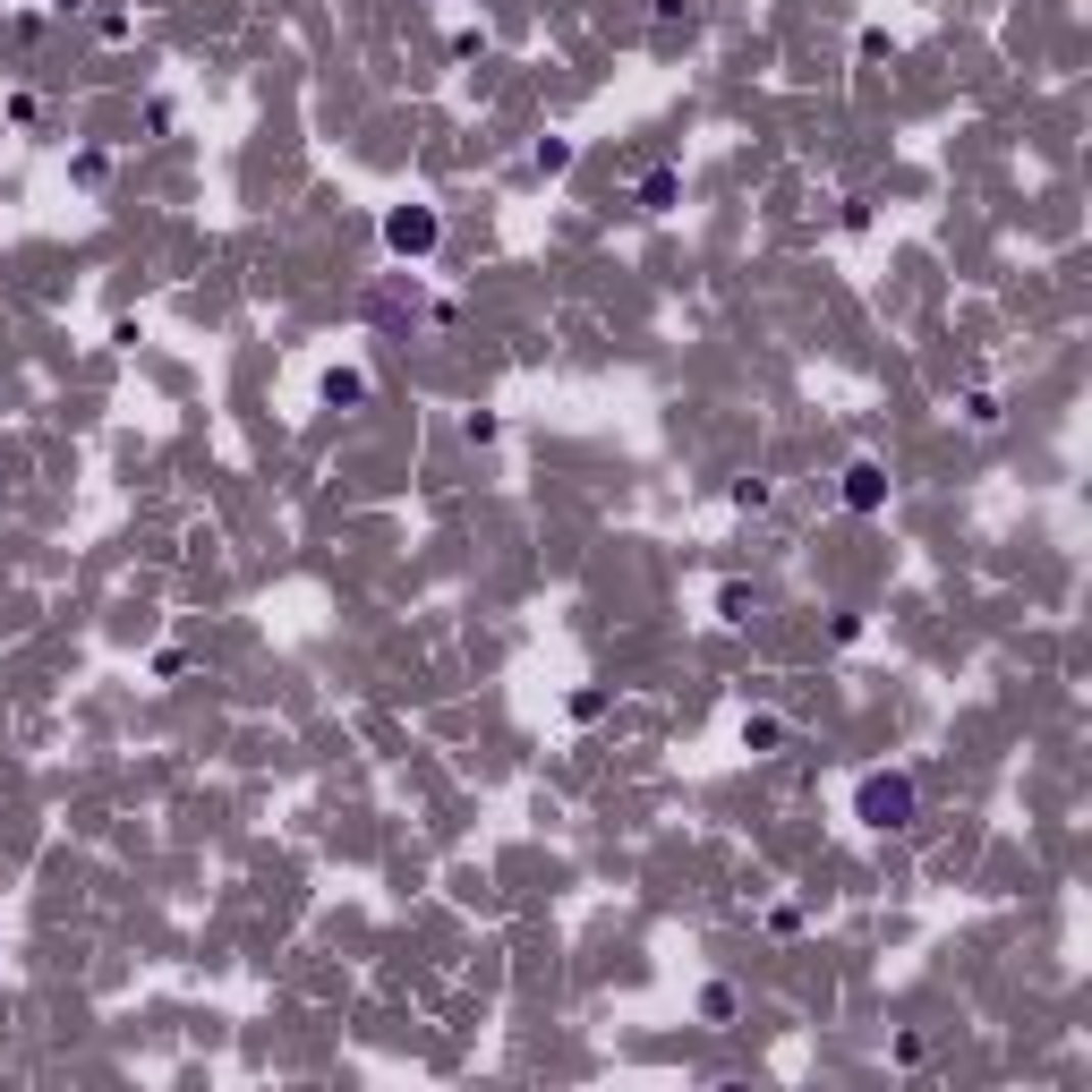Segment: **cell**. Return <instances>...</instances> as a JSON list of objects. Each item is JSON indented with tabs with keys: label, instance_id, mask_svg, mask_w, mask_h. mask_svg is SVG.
<instances>
[{
	"label": "cell",
	"instance_id": "obj_1",
	"mask_svg": "<svg viewBox=\"0 0 1092 1092\" xmlns=\"http://www.w3.org/2000/svg\"><path fill=\"white\" fill-rule=\"evenodd\" d=\"M854 811H862V828H905V819H913V776H905V768H880V776H862Z\"/></svg>",
	"mask_w": 1092,
	"mask_h": 1092
},
{
	"label": "cell",
	"instance_id": "obj_2",
	"mask_svg": "<svg viewBox=\"0 0 1092 1092\" xmlns=\"http://www.w3.org/2000/svg\"><path fill=\"white\" fill-rule=\"evenodd\" d=\"M384 248H393V256H427L435 248V213L427 205H393V213H384Z\"/></svg>",
	"mask_w": 1092,
	"mask_h": 1092
},
{
	"label": "cell",
	"instance_id": "obj_3",
	"mask_svg": "<svg viewBox=\"0 0 1092 1092\" xmlns=\"http://www.w3.org/2000/svg\"><path fill=\"white\" fill-rule=\"evenodd\" d=\"M880 487H888V478H880V461H862V470H854V478H845V495H854V504H862V513H870V504H880Z\"/></svg>",
	"mask_w": 1092,
	"mask_h": 1092
},
{
	"label": "cell",
	"instance_id": "obj_4",
	"mask_svg": "<svg viewBox=\"0 0 1092 1092\" xmlns=\"http://www.w3.org/2000/svg\"><path fill=\"white\" fill-rule=\"evenodd\" d=\"M359 393H368V376H359V368H333L325 376V401H359Z\"/></svg>",
	"mask_w": 1092,
	"mask_h": 1092
}]
</instances>
